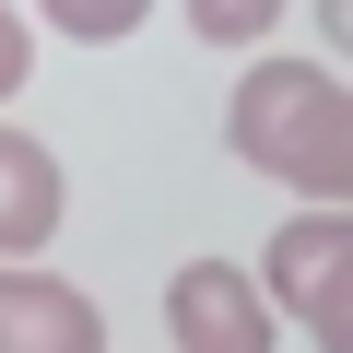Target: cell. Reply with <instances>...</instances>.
Listing matches in <instances>:
<instances>
[{
	"mask_svg": "<svg viewBox=\"0 0 353 353\" xmlns=\"http://www.w3.org/2000/svg\"><path fill=\"white\" fill-rule=\"evenodd\" d=\"M0 353H106V318L59 271H0Z\"/></svg>",
	"mask_w": 353,
	"mask_h": 353,
	"instance_id": "3957f363",
	"label": "cell"
},
{
	"mask_svg": "<svg viewBox=\"0 0 353 353\" xmlns=\"http://www.w3.org/2000/svg\"><path fill=\"white\" fill-rule=\"evenodd\" d=\"M271 294H259V271H236V259H189L165 283V330H176V353H271Z\"/></svg>",
	"mask_w": 353,
	"mask_h": 353,
	"instance_id": "7a4b0ae2",
	"label": "cell"
},
{
	"mask_svg": "<svg viewBox=\"0 0 353 353\" xmlns=\"http://www.w3.org/2000/svg\"><path fill=\"white\" fill-rule=\"evenodd\" d=\"M176 24H189V36H212V48H259L283 12H271V0H189Z\"/></svg>",
	"mask_w": 353,
	"mask_h": 353,
	"instance_id": "ba28073f",
	"label": "cell"
},
{
	"mask_svg": "<svg viewBox=\"0 0 353 353\" xmlns=\"http://www.w3.org/2000/svg\"><path fill=\"white\" fill-rule=\"evenodd\" d=\"M318 24H330V48L353 59V0H330V12H318Z\"/></svg>",
	"mask_w": 353,
	"mask_h": 353,
	"instance_id": "8fae6325",
	"label": "cell"
},
{
	"mask_svg": "<svg viewBox=\"0 0 353 353\" xmlns=\"http://www.w3.org/2000/svg\"><path fill=\"white\" fill-rule=\"evenodd\" d=\"M24 71H36V12H12V0H0V106L24 94Z\"/></svg>",
	"mask_w": 353,
	"mask_h": 353,
	"instance_id": "9c48e42d",
	"label": "cell"
},
{
	"mask_svg": "<svg viewBox=\"0 0 353 353\" xmlns=\"http://www.w3.org/2000/svg\"><path fill=\"white\" fill-rule=\"evenodd\" d=\"M283 189H306L318 212H353V83H341V106L318 118V141L294 153V176H283Z\"/></svg>",
	"mask_w": 353,
	"mask_h": 353,
	"instance_id": "8992f818",
	"label": "cell"
},
{
	"mask_svg": "<svg viewBox=\"0 0 353 353\" xmlns=\"http://www.w3.org/2000/svg\"><path fill=\"white\" fill-rule=\"evenodd\" d=\"M36 24H59V36H83V48H118L130 24H153V0H48Z\"/></svg>",
	"mask_w": 353,
	"mask_h": 353,
	"instance_id": "52a82bcc",
	"label": "cell"
},
{
	"mask_svg": "<svg viewBox=\"0 0 353 353\" xmlns=\"http://www.w3.org/2000/svg\"><path fill=\"white\" fill-rule=\"evenodd\" d=\"M330 106H341V71H318V59H259V71L236 83V106H224V141H236V165L294 176V153L318 141Z\"/></svg>",
	"mask_w": 353,
	"mask_h": 353,
	"instance_id": "6da1fadb",
	"label": "cell"
},
{
	"mask_svg": "<svg viewBox=\"0 0 353 353\" xmlns=\"http://www.w3.org/2000/svg\"><path fill=\"white\" fill-rule=\"evenodd\" d=\"M306 330H318V353H353V271L318 294V318H306Z\"/></svg>",
	"mask_w": 353,
	"mask_h": 353,
	"instance_id": "30bf717a",
	"label": "cell"
},
{
	"mask_svg": "<svg viewBox=\"0 0 353 353\" xmlns=\"http://www.w3.org/2000/svg\"><path fill=\"white\" fill-rule=\"evenodd\" d=\"M353 271V212H294L283 236H271V259H259V294L271 306H294V318H318V294Z\"/></svg>",
	"mask_w": 353,
	"mask_h": 353,
	"instance_id": "5b68a950",
	"label": "cell"
},
{
	"mask_svg": "<svg viewBox=\"0 0 353 353\" xmlns=\"http://www.w3.org/2000/svg\"><path fill=\"white\" fill-rule=\"evenodd\" d=\"M48 236H59V153L36 130H0V271H36Z\"/></svg>",
	"mask_w": 353,
	"mask_h": 353,
	"instance_id": "277c9868",
	"label": "cell"
}]
</instances>
